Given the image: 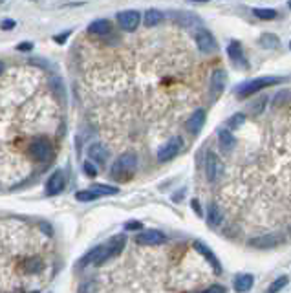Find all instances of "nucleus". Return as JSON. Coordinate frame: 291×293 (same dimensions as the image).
Segmentation results:
<instances>
[{
  "instance_id": "nucleus-1",
  "label": "nucleus",
  "mask_w": 291,
  "mask_h": 293,
  "mask_svg": "<svg viewBox=\"0 0 291 293\" xmlns=\"http://www.w3.org/2000/svg\"><path fill=\"white\" fill-rule=\"evenodd\" d=\"M286 83V77H277V75H264V77H257L251 79V81H245V83L238 84L235 90V94L240 99H248L253 94L260 92L267 86H277V84Z\"/></svg>"
},
{
  "instance_id": "nucleus-2",
  "label": "nucleus",
  "mask_w": 291,
  "mask_h": 293,
  "mask_svg": "<svg viewBox=\"0 0 291 293\" xmlns=\"http://www.w3.org/2000/svg\"><path fill=\"white\" fill-rule=\"evenodd\" d=\"M138 169V156L134 152H123L121 156L114 162L112 169H110V176L119 182H126Z\"/></svg>"
},
{
  "instance_id": "nucleus-3",
  "label": "nucleus",
  "mask_w": 291,
  "mask_h": 293,
  "mask_svg": "<svg viewBox=\"0 0 291 293\" xmlns=\"http://www.w3.org/2000/svg\"><path fill=\"white\" fill-rule=\"evenodd\" d=\"M28 152H30L33 162L42 163V162H48L50 157L53 156V147L46 138L39 136V138H33V140H31L30 147H28Z\"/></svg>"
},
{
  "instance_id": "nucleus-4",
  "label": "nucleus",
  "mask_w": 291,
  "mask_h": 293,
  "mask_svg": "<svg viewBox=\"0 0 291 293\" xmlns=\"http://www.w3.org/2000/svg\"><path fill=\"white\" fill-rule=\"evenodd\" d=\"M108 258H112V253H110L108 245L106 244H101L94 250H90L83 258H81V264L79 266L84 267V266H90V264H96V266H101L103 262H106Z\"/></svg>"
},
{
  "instance_id": "nucleus-5",
  "label": "nucleus",
  "mask_w": 291,
  "mask_h": 293,
  "mask_svg": "<svg viewBox=\"0 0 291 293\" xmlns=\"http://www.w3.org/2000/svg\"><path fill=\"white\" fill-rule=\"evenodd\" d=\"M194 40H196V46L200 50L202 53L209 55V53H214L218 50V42L214 39V35L211 33L209 30H198L194 33Z\"/></svg>"
},
{
  "instance_id": "nucleus-6",
  "label": "nucleus",
  "mask_w": 291,
  "mask_h": 293,
  "mask_svg": "<svg viewBox=\"0 0 291 293\" xmlns=\"http://www.w3.org/2000/svg\"><path fill=\"white\" fill-rule=\"evenodd\" d=\"M182 147H183L182 138L180 136L170 138V140L167 141L165 145H161V149L158 150V160H160V162H170V160H174V157L178 156Z\"/></svg>"
},
{
  "instance_id": "nucleus-7",
  "label": "nucleus",
  "mask_w": 291,
  "mask_h": 293,
  "mask_svg": "<svg viewBox=\"0 0 291 293\" xmlns=\"http://www.w3.org/2000/svg\"><path fill=\"white\" fill-rule=\"evenodd\" d=\"M170 17H172V20L176 22V24H180L182 28H187V30L200 28V30H204V20L194 13H187V11H172Z\"/></svg>"
},
{
  "instance_id": "nucleus-8",
  "label": "nucleus",
  "mask_w": 291,
  "mask_h": 293,
  "mask_svg": "<svg viewBox=\"0 0 291 293\" xmlns=\"http://www.w3.org/2000/svg\"><path fill=\"white\" fill-rule=\"evenodd\" d=\"M139 22H141V15L136 9H126V11L118 13V24L125 31H134L139 26Z\"/></svg>"
},
{
  "instance_id": "nucleus-9",
  "label": "nucleus",
  "mask_w": 291,
  "mask_h": 293,
  "mask_svg": "<svg viewBox=\"0 0 291 293\" xmlns=\"http://www.w3.org/2000/svg\"><path fill=\"white\" fill-rule=\"evenodd\" d=\"M280 242H282V236L275 235V233H267V235L249 238L248 245L249 247H257V250H270V247H275V245L280 244Z\"/></svg>"
},
{
  "instance_id": "nucleus-10",
  "label": "nucleus",
  "mask_w": 291,
  "mask_h": 293,
  "mask_svg": "<svg viewBox=\"0 0 291 293\" xmlns=\"http://www.w3.org/2000/svg\"><path fill=\"white\" fill-rule=\"evenodd\" d=\"M205 174H207V179L211 184L216 182L218 176L222 174V163H220L216 154L211 152V150L205 154Z\"/></svg>"
},
{
  "instance_id": "nucleus-11",
  "label": "nucleus",
  "mask_w": 291,
  "mask_h": 293,
  "mask_svg": "<svg viewBox=\"0 0 291 293\" xmlns=\"http://www.w3.org/2000/svg\"><path fill=\"white\" fill-rule=\"evenodd\" d=\"M136 242H138L139 245H160V244H165L167 236L161 231H156V229H148V231L138 233Z\"/></svg>"
},
{
  "instance_id": "nucleus-12",
  "label": "nucleus",
  "mask_w": 291,
  "mask_h": 293,
  "mask_svg": "<svg viewBox=\"0 0 291 293\" xmlns=\"http://www.w3.org/2000/svg\"><path fill=\"white\" fill-rule=\"evenodd\" d=\"M227 55H229L231 62L238 68H249V62L243 55V48L238 40H231V44L227 46Z\"/></svg>"
},
{
  "instance_id": "nucleus-13",
  "label": "nucleus",
  "mask_w": 291,
  "mask_h": 293,
  "mask_svg": "<svg viewBox=\"0 0 291 293\" xmlns=\"http://www.w3.org/2000/svg\"><path fill=\"white\" fill-rule=\"evenodd\" d=\"M227 74L223 70H214L211 75V99H218L226 90Z\"/></svg>"
},
{
  "instance_id": "nucleus-14",
  "label": "nucleus",
  "mask_w": 291,
  "mask_h": 293,
  "mask_svg": "<svg viewBox=\"0 0 291 293\" xmlns=\"http://www.w3.org/2000/svg\"><path fill=\"white\" fill-rule=\"evenodd\" d=\"M192 245H194V250L198 251V253H200L209 264H211V267H213L214 272H216V273H222V264H220V260H218L216 255H214L213 251L209 250V245H207V244H204L202 240H194V244H192Z\"/></svg>"
},
{
  "instance_id": "nucleus-15",
  "label": "nucleus",
  "mask_w": 291,
  "mask_h": 293,
  "mask_svg": "<svg viewBox=\"0 0 291 293\" xmlns=\"http://www.w3.org/2000/svg\"><path fill=\"white\" fill-rule=\"evenodd\" d=\"M66 185V178L62 174V171H55L46 182V194L48 196H57L59 193H62V189Z\"/></svg>"
},
{
  "instance_id": "nucleus-16",
  "label": "nucleus",
  "mask_w": 291,
  "mask_h": 293,
  "mask_svg": "<svg viewBox=\"0 0 291 293\" xmlns=\"http://www.w3.org/2000/svg\"><path fill=\"white\" fill-rule=\"evenodd\" d=\"M88 157H90L92 163H96V165H101L103 167L106 163V160L110 157V152L108 149L101 143H92L88 147Z\"/></svg>"
},
{
  "instance_id": "nucleus-17",
  "label": "nucleus",
  "mask_w": 291,
  "mask_h": 293,
  "mask_svg": "<svg viewBox=\"0 0 291 293\" xmlns=\"http://www.w3.org/2000/svg\"><path fill=\"white\" fill-rule=\"evenodd\" d=\"M204 123H205V110L204 108H198L192 112V116H189L187 119V128L191 132L192 136H198L200 130L204 128Z\"/></svg>"
},
{
  "instance_id": "nucleus-18",
  "label": "nucleus",
  "mask_w": 291,
  "mask_h": 293,
  "mask_svg": "<svg viewBox=\"0 0 291 293\" xmlns=\"http://www.w3.org/2000/svg\"><path fill=\"white\" fill-rule=\"evenodd\" d=\"M88 33L97 37H106L112 33V24H110V20H106V18H97V20L90 22Z\"/></svg>"
},
{
  "instance_id": "nucleus-19",
  "label": "nucleus",
  "mask_w": 291,
  "mask_h": 293,
  "mask_svg": "<svg viewBox=\"0 0 291 293\" xmlns=\"http://www.w3.org/2000/svg\"><path fill=\"white\" fill-rule=\"evenodd\" d=\"M253 284H255V277L249 275V273L248 275H245V273H243V275H238L235 279V282H233L236 293H248L249 289L253 288Z\"/></svg>"
},
{
  "instance_id": "nucleus-20",
  "label": "nucleus",
  "mask_w": 291,
  "mask_h": 293,
  "mask_svg": "<svg viewBox=\"0 0 291 293\" xmlns=\"http://www.w3.org/2000/svg\"><path fill=\"white\" fill-rule=\"evenodd\" d=\"M207 223L211 228H218L222 223V211L216 204H209L207 207Z\"/></svg>"
},
{
  "instance_id": "nucleus-21",
  "label": "nucleus",
  "mask_w": 291,
  "mask_h": 293,
  "mask_svg": "<svg viewBox=\"0 0 291 293\" xmlns=\"http://www.w3.org/2000/svg\"><path fill=\"white\" fill-rule=\"evenodd\" d=\"M90 191H94V193H97L99 196H114V194L119 193L118 187H114V185H106V184H94L90 185Z\"/></svg>"
},
{
  "instance_id": "nucleus-22",
  "label": "nucleus",
  "mask_w": 291,
  "mask_h": 293,
  "mask_svg": "<svg viewBox=\"0 0 291 293\" xmlns=\"http://www.w3.org/2000/svg\"><path fill=\"white\" fill-rule=\"evenodd\" d=\"M125 244H126L125 235L114 236V238H110V240L106 242V245H108V250H110V253H112V257H116V255L121 253L123 247H125Z\"/></svg>"
},
{
  "instance_id": "nucleus-23",
  "label": "nucleus",
  "mask_w": 291,
  "mask_h": 293,
  "mask_svg": "<svg viewBox=\"0 0 291 293\" xmlns=\"http://www.w3.org/2000/svg\"><path fill=\"white\" fill-rule=\"evenodd\" d=\"M218 140H220V145L223 149L229 150L235 147V138H233V132L227 130V128H218Z\"/></svg>"
},
{
  "instance_id": "nucleus-24",
  "label": "nucleus",
  "mask_w": 291,
  "mask_h": 293,
  "mask_svg": "<svg viewBox=\"0 0 291 293\" xmlns=\"http://www.w3.org/2000/svg\"><path fill=\"white\" fill-rule=\"evenodd\" d=\"M161 20H163V13H161V11H158V9H148V11H145L143 22H145V26H147V28L158 26Z\"/></svg>"
},
{
  "instance_id": "nucleus-25",
  "label": "nucleus",
  "mask_w": 291,
  "mask_h": 293,
  "mask_svg": "<svg viewBox=\"0 0 291 293\" xmlns=\"http://www.w3.org/2000/svg\"><path fill=\"white\" fill-rule=\"evenodd\" d=\"M278 44H280V40H278V37L275 35V33H262V37H260L262 48L275 50V48H278Z\"/></svg>"
},
{
  "instance_id": "nucleus-26",
  "label": "nucleus",
  "mask_w": 291,
  "mask_h": 293,
  "mask_svg": "<svg viewBox=\"0 0 291 293\" xmlns=\"http://www.w3.org/2000/svg\"><path fill=\"white\" fill-rule=\"evenodd\" d=\"M253 13L257 18H262V20H273L277 18L278 11L277 9H271V8H255L253 9Z\"/></svg>"
},
{
  "instance_id": "nucleus-27",
  "label": "nucleus",
  "mask_w": 291,
  "mask_h": 293,
  "mask_svg": "<svg viewBox=\"0 0 291 293\" xmlns=\"http://www.w3.org/2000/svg\"><path fill=\"white\" fill-rule=\"evenodd\" d=\"M265 105H267V97L265 96H262V97H258V99H255L253 103H249V106H248V110L251 112L253 116H258L262 112V110L265 108Z\"/></svg>"
},
{
  "instance_id": "nucleus-28",
  "label": "nucleus",
  "mask_w": 291,
  "mask_h": 293,
  "mask_svg": "<svg viewBox=\"0 0 291 293\" xmlns=\"http://www.w3.org/2000/svg\"><path fill=\"white\" fill-rule=\"evenodd\" d=\"M287 282H289V279H287L286 275L278 277L277 280H273V282H271V286L267 288V293H278L282 288H286Z\"/></svg>"
},
{
  "instance_id": "nucleus-29",
  "label": "nucleus",
  "mask_w": 291,
  "mask_h": 293,
  "mask_svg": "<svg viewBox=\"0 0 291 293\" xmlns=\"http://www.w3.org/2000/svg\"><path fill=\"white\" fill-rule=\"evenodd\" d=\"M243 123H245V116L242 114V112H238V114H235L233 116V118H229L227 119V127L229 128H233V130H235V128H238V127H242Z\"/></svg>"
},
{
  "instance_id": "nucleus-30",
  "label": "nucleus",
  "mask_w": 291,
  "mask_h": 293,
  "mask_svg": "<svg viewBox=\"0 0 291 293\" xmlns=\"http://www.w3.org/2000/svg\"><path fill=\"white\" fill-rule=\"evenodd\" d=\"M75 198H77L79 201H94L99 198V194L90 191V189H86V191H79V193L75 194Z\"/></svg>"
},
{
  "instance_id": "nucleus-31",
  "label": "nucleus",
  "mask_w": 291,
  "mask_h": 293,
  "mask_svg": "<svg viewBox=\"0 0 291 293\" xmlns=\"http://www.w3.org/2000/svg\"><path fill=\"white\" fill-rule=\"evenodd\" d=\"M26 272L28 273H37L42 269V262H40V258H30V260H26Z\"/></svg>"
},
{
  "instance_id": "nucleus-32",
  "label": "nucleus",
  "mask_w": 291,
  "mask_h": 293,
  "mask_svg": "<svg viewBox=\"0 0 291 293\" xmlns=\"http://www.w3.org/2000/svg\"><path fill=\"white\" fill-rule=\"evenodd\" d=\"M83 171H84V174L90 176V178H96V176H97V169L92 162H84L83 163Z\"/></svg>"
},
{
  "instance_id": "nucleus-33",
  "label": "nucleus",
  "mask_w": 291,
  "mask_h": 293,
  "mask_svg": "<svg viewBox=\"0 0 291 293\" xmlns=\"http://www.w3.org/2000/svg\"><path fill=\"white\" fill-rule=\"evenodd\" d=\"M123 229H125V231H138V233L145 231L141 222H126L125 226H123Z\"/></svg>"
},
{
  "instance_id": "nucleus-34",
  "label": "nucleus",
  "mask_w": 291,
  "mask_h": 293,
  "mask_svg": "<svg viewBox=\"0 0 291 293\" xmlns=\"http://www.w3.org/2000/svg\"><path fill=\"white\" fill-rule=\"evenodd\" d=\"M52 84L53 88H55V92L59 90V96H61V99H64V90H62V81L59 77H52Z\"/></svg>"
},
{
  "instance_id": "nucleus-35",
  "label": "nucleus",
  "mask_w": 291,
  "mask_h": 293,
  "mask_svg": "<svg viewBox=\"0 0 291 293\" xmlns=\"http://www.w3.org/2000/svg\"><path fill=\"white\" fill-rule=\"evenodd\" d=\"M0 26H2V30H4V31H9V30H13V28L17 26V22H15L13 18H4Z\"/></svg>"
},
{
  "instance_id": "nucleus-36",
  "label": "nucleus",
  "mask_w": 291,
  "mask_h": 293,
  "mask_svg": "<svg viewBox=\"0 0 291 293\" xmlns=\"http://www.w3.org/2000/svg\"><path fill=\"white\" fill-rule=\"evenodd\" d=\"M70 35H72V30L64 31V33H61V35H55V37H53V40H55L57 44H64L66 39H68Z\"/></svg>"
},
{
  "instance_id": "nucleus-37",
  "label": "nucleus",
  "mask_w": 291,
  "mask_h": 293,
  "mask_svg": "<svg viewBox=\"0 0 291 293\" xmlns=\"http://www.w3.org/2000/svg\"><path fill=\"white\" fill-rule=\"evenodd\" d=\"M191 206H192V209L196 211V215L204 216V211H202V207H200V201L196 200V198H194V200H191Z\"/></svg>"
},
{
  "instance_id": "nucleus-38",
  "label": "nucleus",
  "mask_w": 291,
  "mask_h": 293,
  "mask_svg": "<svg viewBox=\"0 0 291 293\" xmlns=\"http://www.w3.org/2000/svg\"><path fill=\"white\" fill-rule=\"evenodd\" d=\"M40 229H42V231L46 233V235H48V236H52V235H53V228H52V226H50L48 222H40Z\"/></svg>"
},
{
  "instance_id": "nucleus-39",
  "label": "nucleus",
  "mask_w": 291,
  "mask_h": 293,
  "mask_svg": "<svg viewBox=\"0 0 291 293\" xmlns=\"http://www.w3.org/2000/svg\"><path fill=\"white\" fill-rule=\"evenodd\" d=\"M17 50H18V52H30V50H33V44H31V42H22V44H18V46H17Z\"/></svg>"
},
{
  "instance_id": "nucleus-40",
  "label": "nucleus",
  "mask_w": 291,
  "mask_h": 293,
  "mask_svg": "<svg viewBox=\"0 0 291 293\" xmlns=\"http://www.w3.org/2000/svg\"><path fill=\"white\" fill-rule=\"evenodd\" d=\"M209 291H211V293H226V288H223V286L214 284V286H211V288H209Z\"/></svg>"
},
{
  "instance_id": "nucleus-41",
  "label": "nucleus",
  "mask_w": 291,
  "mask_h": 293,
  "mask_svg": "<svg viewBox=\"0 0 291 293\" xmlns=\"http://www.w3.org/2000/svg\"><path fill=\"white\" fill-rule=\"evenodd\" d=\"M198 293H211V291H209V289H204V291H198Z\"/></svg>"
},
{
  "instance_id": "nucleus-42",
  "label": "nucleus",
  "mask_w": 291,
  "mask_h": 293,
  "mask_svg": "<svg viewBox=\"0 0 291 293\" xmlns=\"http://www.w3.org/2000/svg\"><path fill=\"white\" fill-rule=\"evenodd\" d=\"M287 8H289V9H291V2H289V4H287Z\"/></svg>"
},
{
  "instance_id": "nucleus-43",
  "label": "nucleus",
  "mask_w": 291,
  "mask_h": 293,
  "mask_svg": "<svg viewBox=\"0 0 291 293\" xmlns=\"http://www.w3.org/2000/svg\"><path fill=\"white\" fill-rule=\"evenodd\" d=\"M289 48H291V42H289Z\"/></svg>"
}]
</instances>
